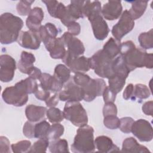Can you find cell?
<instances>
[{
	"label": "cell",
	"instance_id": "6da1fadb",
	"mask_svg": "<svg viewBox=\"0 0 153 153\" xmlns=\"http://www.w3.org/2000/svg\"><path fill=\"white\" fill-rule=\"evenodd\" d=\"M120 55L130 72L138 68L152 69L153 67L152 54L148 53L143 48H137L131 41L121 43Z\"/></svg>",
	"mask_w": 153,
	"mask_h": 153
},
{
	"label": "cell",
	"instance_id": "7a4b0ae2",
	"mask_svg": "<svg viewBox=\"0 0 153 153\" xmlns=\"http://www.w3.org/2000/svg\"><path fill=\"white\" fill-rule=\"evenodd\" d=\"M37 86L36 80L28 76L13 86L5 88L2 93V97L7 104L20 107L27 103L28 94L34 93Z\"/></svg>",
	"mask_w": 153,
	"mask_h": 153
},
{
	"label": "cell",
	"instance_id": "3957f363",
	"mask_svg": "<svg viewBox=\"0 0 153 153\" xmlns=\"http://www.w3.org/2000/svg\"><path fill=\"white\" fill-rule=\"evenodd\" d=\"M101 3L99 1H85L83 6V14L90 21L94 37L99 41L104 40L109 32V27L102 13Z\"/></svg>",
	"mask_w": 153,
	"mask_h": 153
},
{
	"label": "cell",
	"instance_id": "277c9868",
	"mask_svg": "<svg viewBox=\"0 0 153 153\" xmlns=\"http://www.w3.org/2000/svg\"><path fill=\"white\" fill-rule=\"evenodd\" d=\"M23 26L21 18L10 13H5L0 17V42L10 44L17 41Z\"/></svg>",
	"mask_w": 153,
	"mask_h": 153
},
{
	"label": "cell",
	"instance_id": "5b68a950",
	"mask_svg": "<svg viewBox=\"0 0 153 153\" xmlns=\"http://www.w3.org/2000/svg\"><path fill=\"white\" fill-rule=\"evenodd\" d=\"M71 150L75 153H90L94 151V129L91 126L87 124L79 127L71 145Z\"/></svg>",
	"mask_w": 153,
	"mask_h": 153
},
{
	"label": "cell",
	"instance_id": "8992f818",
	"mask_svg": "<svg viewBox=\"0 0 153 153\" xmlns=\"http://www.w3.org/2000/svg\"><path fill=\"white\" fill-rule=\"evenodd\" d=\"M90 58L91 69L102 78L109 79L114 76L112 63L114 59L110 57L102 49L96 52Z\"/></svg>",
	"mask_w": 153,
	"mask_h": 153
},
{
	"label": "cell",
	"instance_id": "52a82bcc",
	"mask_svg": "<svg viewBox=\"0 0 153 153\" xmlns=\"http://www.w3.org/2000/svg\"><path fill=\"white\" fill-rule=\"evenodd\" d=\"M63 112L65 118L76 127H82L88 123L86 111L79 102H66Z\"/></svg>",
	"mask_w": 153,
	"mask_h": 153
},
{
	"label": "cell",
	"instance_id": "ba28073f",
	"mask_svg": "<svg viewBox=\"0 0 153 153\" xmlns=\"http://www.w3.org/2000/svg\"><path fill=\"white\" fill-rule=\"evenodd\" d=\"M61 38L65 47L68 48L63 58L62 59L67 66L72 59L84 54L85 48L81 41L74 37L68 32H65Z\"/></svg>",
	"mask_w": 153,
	"mask_h": 153
},
{
	"label": "cell",
	"instance_id": "9c48e42d",
	"mask_svg": "<svg viewBox=\"0 0 153 153\" xmlns=\"http://www.w3.org/2000/svg\"><path fill=\"white\" fill-rule=\"evenodd\" d=\"M134 26V21L127 10H124L119 21L112 27L111 33L114 38L120 42L122 38L129 33Z\"/></svg>",
	"mask_w": 153,
	"mask_h": 153
},
{
	"label": "cell",
	"instance_id": "30bf717a",
	"mask_svg": "<svg viewBox=\"0 0 153 153\" xmlns=\"http://www.w3.org/2000/svg\"><path fill=\"white\" fill-rule=\"evenodd\" d=\"M105 81L100 78H90L83 86L81 87L84 91V99L85 102H91L97 96H102L106 87Z\"/></svg>",
	"mask_w": 153,
	"mask_h": 153
},
{
	"label": "cell",
	"instance_id": "8fae6325",
	"mask_svg": "<svg viewBox=\"0 0 153 153\" xmlns=\"http://www.w3.org/2000/svg\"><path fill=\"white\" fill-rule=\"evenodd\" d=\"M59 96L60 100L63 102H79L84 99V93L82 88L71 79L63 85Z\"/></svg>",
	"mask_w": 153,
	"mask_h": 153
},
{
	"label": "cell",
	"instance_id": "7c38bea8",
	"mask_svg": "<svg viewBox=\"0 0 153 153\" xmlns=\"http://www.w3.org/2000/svg\"><path fill=\"white\" fill-rule=\"evenodd\" d=\"M84 1H71L66 7V11L63 17L60 20L63 25L67 26L69 23L75 22L79 18L84 17L83 14V6Z\"/></svg>",
	"mask_w": 153,
	"mask_h": 153
},
{
	"label": "cell",
	"instance_id": "4fadbf2b",
	"mask_svg": "<svg viewBox=\"0 0 153 153\" xmlns=\"http://www.w3.org/2000/svg\"><path fill=\"white\" fill-rule=\"evenodd\" d=\"M131 132L141 142H149L153 138L152 127L149 122L144 119L134 121Z\"/></svg>",
	"mask_w": 153,
	"mask_h": 153
},
{
	"label": "cell",
	"instance_id": "5bb4252c",
	"mask_svg": "<svg viewBox=\"0 0 153 153\" xmlns=\"http://www.w3.org/2000/svg\"><path fill=\"white\" fill-rule=\"evenodd\" d=\"M16 69V60L8 54L0 56V80L3 82L11 81L14 76Z\"/></svg>",
	"mask_w": 153,
	"mask_h": 153
},
{
	"label": "cell",
	"instance_id": "9a60e30c",
	"mask_svg": "<svg viewBox=\"0 0 153 153\" xmlns=\"http://www.w3.org/2000/svg\"><path fill=\"white\" fill-rule=\"evenodd\" d=\"M41 42L38 32H33L29 30L28 31H21L17 39V42L21 47L30 50L38 49Z\"/></svg>",
	"mask_w": 153,
	"mask_h": 153
},
{
	"label": "cell",
	"instance_id": "2e32d148",
	"mask_svg": "<svg viewBox=\"0 0 153 153\" xmlns=\"http://www.w3.org/2000/svg\"><path fill=\"white\" fill-rule=\"evenodd\" d=\"M123 11L121 1H109L102 8L101 13L105 19L114 20L120 17Z\"/></svg>",
	"mask_w": 153,
	"mask_h": 153
},
{
	"label": "cell",
	"instance_id": "e0dca14e",
	"mask_svg": "<svg viewBox=\"0 0 153 153\" xmlns=\"http://www.w3.org/2000/svg\"><path fill=\"white\" fill-rule=\"evenodd\" d=\"M44 45L51 57L54 59H62L66 51L61 37L51 39Z\"/></svg>",
	"mask_w": 153,
	"mask_h": 153
},
{
	"label": "cell",
	"instance_id": "ac0fdd59",
	"mask_svg": "<svg viewBox=\"0 0 153 153\" xmlns=\"http://www.w3.org/2000/svg\"><path fill=\"white\" fill-rule=\"evenodd\" d=\"M44 17V11L41 8L35 7L32 8L26 20V26L29 30L38 32L41 26V22Z\"/></svg>",
	"mask_w": 153,
	"mask_h": 153
},
{
	"label": "cell",
	"instance_id": "d6986e66",
	"mask_svg": "<svg viewBox=\"0 0 153 153\" xmlns=\"http://www.w3.org/2000/svg\"><path fill=\"white\" fill-rule=\"evenodd\" d=\"M39 84L47 91H51L54 93L60 91L64 84L56 79L54 76H51L47 73H42L39 79Z\"/></svg>",
	"mask_w": 153,
	"mask_h": 153
},
{
	"label": "cell",
	"instance_id": "ffe728a7",
	"mask_svg": "<svg viewBox=\"0 0 153 153\" xmlns=\"http://www.w3.org/2000/svg\"><path fill=\"white\" fill-rule=\"evenodd\" d=\"M71 71L75 74L82 73L88 71L91 69L90 58L80 56L72 59L67 66Z\"/></svg>",
	"mask_w": 153,
	"mask_h": 153
},
{
	"label": "cell",
	"instance_id": "44dd1931",
	"mask_svg": "<svg viewBox=\"0 0 153 153\" xmlns=\"http://www.w3.org/2000/svg\"><path fill=\"white\" fill-rule=\"evenodd\" d=\"M47 110L46 107L30 104L26 107L25 115L28 121L35 123L44 118Z\"/></svg>",
	"mask_w": 153,
	"mask_h": 153
},
{
	"label": "cell",
	"instance_id": "7402d4cb",
	"mask_svg": "<svg viewBox=\"0 0 153 153\" xmlns=\"http://www.w3.org/2000/svg\"><path fill=\"white\" fill-rule=\"evenodd\" d=\"M97 151L100 152H111L120 151L119 148L114 144L112 139L106 136H97L94 140Z\"/></svg>",
	"mask_w": 153,
	"mask_h": 153
},
{
	"label": "cell",
	"instance_id": "603a6c76",
	"mask_svg": "<svg viewBox=\"0 0 153 153\" xmlns=\"http://www.w3.org/2000/svg\"><path fill=\"white\" fill-rule=\"evenodd\" d=\"M35 62V57L32 53L23 51L20 54V59L17 63L18 69L22 73L28 75L33 68Z\"/></svg>",
	"mask_w": 153,
	"mask_h": 153
},
{
	"label": "cell",
	"instance_id": "cb8c5ba5",
	"mask_svg": "<svg viewBox=\"0 0 153 153\" xmlns=\"http://www.w3.org/2000/svg\"><path fill=\"white\" fill-rule=\"evenodd\" d=\"M121 151L124 152H150L146 146L139 144L133 137H127L123 140Z\"/></svg>",
	"mask_w": 153,
	"mask_h": 153
},
{
	"label": "cell",
	"instance_id": "d4e9b609",
	"mask_svg": "<svg viewBox=\"0 0 153 153\" xmlns=\"http://www.w3.org/2000/svg\"><path fill=\"white\" fill-rule=\"evenodd\" d=\"M58 30L56 26L51 23H47L45 25H41L38 30L41 42L45 44L50 39L57 38Z\"/></svg>",
	"mask_w": 153,
	"mask_h": 153
},
{
	"label": "cell",
	"instance_id": "484cf974",
	"mask_svg": "<svg viewBox=\"0 0 153 153\" xmlns=\"http://www.w3.org/2000/svg\"><path fill=\"white\" fill-rule=\"evenodd\" d=\"M112 68L114 75L126 79L130 71L127 68L123 57L120 54L116 57L112 63Z\"/></svg>",
	"mask_w": 153,
	"mask_h": 153
},
{
	"label": "cell",
	"instance_id": "4316f807",
	"mask_svg": "<svg viewBox=\"0 0 153 153\" xmlns=\"http://www.w3.org/2000/svg\"><path fill=\"white\" fill-rule=\"evenodd\" d=\"M120 42L111 37L104 44L102 50L110 57L114 59L120 54Z\"/></svg>",
	"mask_w": 153,
	"mask_h": 153
},
{
	"label": "cell",
	"instance_id": "83f0119b",
	"mask_svg": "<svg viewBox=\"0 0 153 153\" xmlns=\"http://www.w3.org/2000/svg\"><path fill=\"white\" fill-rule=\"evenodd\" d=\"M131 3V7L128 11V13L131 18L134 20L140 18L145 13L147 5V1H133Z\"/></svg>",
	"mask_w": 153,
	"mask_h": 153
},
{
	"label": "cell",
	"instance_id": "f1b7e54d",
	"mask_svg": "<svg viewBox=\"0 0 153 153\" xmlns=\"http://www.w3.org/2000/svg\"><path fill=\"white\" fill-rule=\"evenodd\" d=\"M49 151L52 153L69 152L68 143L66 139H57L51 140L48 146Z\"/></svg>",
	"mask_w": 153,
	"mask_h": 153
},
{
	"label": "cell",
	"instance_id": "f546056e",
	"mask_svg": "<svg viewBox=\"0 0 153 153\" xmlns=\"http://www.w3.org/2000/svg\"><path fill=\"white\" fill-rule=\"evenodd\" d=\"M53 76L59 81L64 84L70 79L71 70L66 65L59 64L55 67Z\"/></svg>",
	"mask_w": 153,
	"mask_h": 153
},
{
	"label": "cell",
	"instance_id": "4dcf8cb0",
	"mask_svg": "<svg viewBox=\"0 0 153 153\" xmlns=\"http://www.w3.org/2000/svg\"><path fill=\"white\" fill-rule=\"evenodd\" d=\"M152 29L149 31L141 33L138 36V41L143 49H151L153 47Z\"/></svg>",
	"mask_w": 153,
	"mask_h": 153
},
{
	"label": "cell",
	"instance_id": "1f68e13d",
	"mask_svg": "<svg viewBox=\"0 0 153 153\" xmlns=\"http://www.w3.org/2000/svg\"><path fill=\"white\" fill-rule=\"evenodd\" d=\"M151 95V92L148 87L142 84H137L134 87L133 94L131 99L135 100L137 98L140 100L148 98Z\"/></svg>",
	"mask_w": 153,
	"mask_h": 153
},
{
	"label": "cell",
	"instance_id": "d6a6232c",
	"mask_svg": "<svg viewBox=\"0 0 153 153\" xmlns=\"http://www.w3.org/2000/svg\"><path fill=\"white\" fill-rule=\"evenodd\" d=\"M50 125L46 120H43L35 124L34 137L38 139L47 138Z\"/></svg>",
	"mask_w": 153,
	"mask_h": 153
},
{
	"label": "cell",
	"instance_id": "836d02e7",
	"mask_svg": "<svg viewBox=\"0 0 153 153\" xmlns=\"http://www.w3.org/2000/svg\"><path fill=\"white\" fill-rule=\"evenodd\" d=\"M126 79L122 77L114 75L112 78L108 79V87L117 94L123 88L126 84Z\"/></svg>",
	"mask_w": 153,
	"mask_h": 153
},
{
	"label": "cell",
	"instance_id": "e575fe53",
	"mask_svg": "<svg viewBox=\"0 0 153 153\" xmlns=\"http://www.w3.org/2000/svg\"><path fill=\"white\" fill-rule=\"evenodd\" d=\"M46 115L49 121L53 124L60 123L65 118L63 112L60 109L55 107H51L47 110Z\"/></svg>",
	"mask_w": 153,
	"mask_h": 153
},
{
	"label": "cell",
	"instance_id": "d590c367",
	"mask_svg": "<svg viewBox=\"0 0 153 153\" xmlns=\"http://www.w3.org/2000/svg\"><path fill=\"white\" fill-rule=\"evenodd\" d=\"M64 127L63 125L58 123H54L50 126L48 131L47 138L49 140H53L59 139L64 133Z\"/></svg>",
	"mask_w": 153,
	"mask_h": 153
},
{
	"label": "cell",
	"instance_id": "8d00e7d4",
	"mask_svg": "<svg viewBox=\"0 0 153 153\" xmlns=\"http://www.w3.org/2000/svg\"><path fill=\"white\" fill-rule=\"evenodd\" d=\"M50 143V140L47 138L39 139L31 146L28 152H45L47 151Z\"/></svg>",
	"mask_w": 153,
	"mask_h": 153
},
{
	"label": "cell",
	"instance_id": "74e56055",
	"mask_svg": "<svg viewBox=\"0 0 153 153\" xmlns=\"http://www.w3.org/2000/svg\"><path fill=\"white\" fill-rule=\"evenodd\" d=\"M34 2L33 1H20L17 4L16 9L18 14L20 16H28L31 11V5L32 3Z\"/></svg>",
	"mask_w": 153,
	"mask_h": 153
},
{
	"label": "cell",
	"instance_id": "f35d334b",
	"mask_svg": "<svg viewBox=\"0 0 153 153\" xmlns=\"http://www.w3.org/2000/svg\"><path fill=\"white\" fill-rule=\"evenodd\" d=\"M31 147V142L27 140H23L11 145L12 151L14 153L28 152Z\"/></svg>",
	"mask_w": 153,
	"mask_h": 153
},
{
	"label": "cell",
	"instance_id": "ab89813d",
	"mask_svg": "<svg viewBox=\"0 0 153 153\" xmlns=\"http://www.w3.org/2000/svg\"><path fill=\"white\" fill-rule=\"evenodd\" d=\"M120 123V119L117 115H108L104 117L103 124L105 126L111 130H114L119 128Z\"/></svg>",
	"mask_w": 153,
	"mask_h": 153
},
{
	"label": "cell",
	"instance_id": "60d3db41",
	"mask_svg": "<svg viewBox=\"0 0 153 153\" xmlns=\"http://www.w3.org/2000/svg\"><path fill=\"white\" fill-rule=\"evenodd\" d=\"M120 123L119 126L120 130L124 133H130L132 125L134 121V120L131 117H126L121 118V119H120Z\"/></svg>",
	"mask_w": 153,
	"mask_h": 153
},
{
	"label": "cell",
	"instance_id": "b9f144b4",
	"mask_svg": "<svg viewBox=\"0 0 153 153\" xmlns=\"http://www.w3.org/2000/svg\"><path fill=\"white\" fill-rule=\"evenodd\" d=\"M117 108L116 105L112 102L105 103V105L103 108V117L108 115H117Z\"/></svg>",
	"mask_w": 153,
	"mask_h": 153
},
{
	"label": "cell",
	"instance_id": "7bdbcfd3",
	"mask_svg": "<svg viewBox=\"0 0 153 153\" xmlns=\"http://www.w3.org/2000/svg\"><path fill=\"white\" fill-rule=\"evenodd\" d=\"M35 124L30 121H26L23 127V134L27 138H33L34 137Z\"/></svg>",
	"mask_w": 153,
	"mask_h": 153
},
{
	"label": "cell",
	"instance_id": "ee69618b",
	"mask_svg": "<svg viewBox=\"0 0 153 153\" xmlns=\"http://www.w3.org/2000/svg\"><path fill=\"white\" fill-rule=\"evenodd\" d=\"M42 2L45 4L50 15L55 18L59 2L57 1H42Z\"/></svg>",
	"mask_w": 153,
	"mask_h": 153
},
{
	"label": "cell",
	"instance_id": "f6af8a7d",
	"mask_svg": "<svg viewBox=\"0 0 153 153\" xmlns=\"http://www.w3.org/2000/svg\"><path fill=\"white\" fill-rule=\"evenodd\" d=\"M34 94L36 99L41 101H45L50 96V91L43 88L39 84L38 85V87L35 91Z\"/></svg>",
	"mask_w": 153,
	"mask_h": 153
},
{
	"label": "cell",
	"instance_id": "bcb514c9",
	"mask_svg": "<svg viewBox=\"0 0 153 153\" xmlns=\"http://www.w3.org/2000/svg\"><path fill=\"white\" fill-rule=\"evenodd\" d=\"M103 98L105 103L112 102L114 103L116 99L117 94L113 92L108 87H106L103 93Z\"/></svg>",
	"mask_w": 153,
	"mask_h": 153
},
{
	"label": "cell",
	"instance_id": "7dc6e473",
	"mask_svg": "<svg viewBox=\"0 0 153 153\" xmlns=\"http://www.w3.org/2000/svg\"><path fill=\"white\" fill-rule=\"evenodd\" d=\"M68 32L73 36L78 35L81 32V26L79 24L76 22L69 23L67 26Z\"/></svg>",
	"mask_w": 153,
	"mask_h": 153
},
{
	"label": "cell",
	"instance_id": "c3c4849f",
	"mask_svg": "<svg viewBox=\"0 0 153 153\" xmlns=\"http://www.w3.org/2000/svg\"><path fill=\"white\" fill-rule=\"evenodd\" d=\"M0 152L1 153L10 152V141L7 137L2 136L0 137Z\"/></svg>",
	"mask_w": 153,
	"mask_h": 153
},
{
	"label": "cell",
	"instance_id": "681fc988",
	"mask_svg": "<svg viewBox=\"0 0 153 153\" xmlns=\"http://www.w3.org/2000/svg\"><path fill=\"white\" fill-rule=\"evenodd\" d=\"M60 100L59 93H56L51 96H50L45 101V104L48 107H54L56 106Z\"/></svg>",
	"mask_w": 153,
	"mask_h": 153
},
{
	"label": "cell",
	"instance_id": "f907efd6",
	"mask_svg": "<svg viewBox=\"0 0 153 153\" xmlns=\"http://www.w3.org/2000/svg\"><path fill=\"white\" fill-rule=\"evenodd\" d=\"M142 112L146 115H152L153 113V102L152 100L148 101L144 103L142 107Z\"/></svg>",
	"mask_w": 153,
	"mask_h": 153
},
{
	"label": "cell",
	"instance_id": "816d5d0a",
	"mask_svg": "<svg viewBox=\"0 0 153 153\" xmlns=\"http://www.w3.org/2000/svg\"><path fill=\"white\" fill-rule=\"evenodd\" d=\"M134 90V85L133 84H128L126 87L125 88L123 93V97L125 100H128L130 99H131Z\"/></svg>",
	"mask_w": 153,
	"mask_h": 153
},
{
	"label": "cell",
	"instance_id": "f5cc1de1",
	"mask_svg": "<svg viewBox=\"0 0 153 153\" xmlns=\"http://www.w3.org/2000/svg\"><path fill=\"white\" fill-rule=\"evenodd\" d=\"M41 74H42V72H41V70L39 69H38V68L33 66V68L32 69V70L30 71V72H29L28 75L29 77H31L32 78L36 80V79H39Z\"/></svg>",
	"mask_w": 153,
	"mask_h": 153
}]
</instances>
